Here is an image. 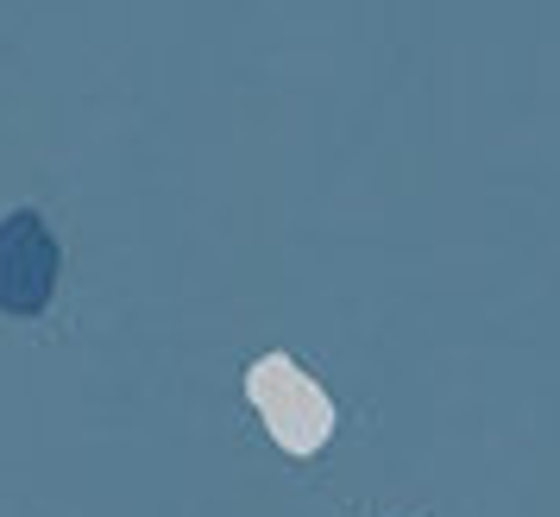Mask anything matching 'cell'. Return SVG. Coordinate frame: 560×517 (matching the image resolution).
Instances as JSON below:
<instances>
[{
    "label": "cell",
    "mask_w": 560,
    "mask_h": 517,
    "mask_svg": "<svg viewBox=\"0 0 560 517\" xmlns=\"http://www.w3.org/2000/svg\"><path fill=\"white\" fill-rule=\"evenodd\" d=\"M246 398H253V411L265 416V429H271V441H278L283 455H315V448L334 436V398L315 386L290 354L253 360Z\"/></svg>",
    "instance_id": "6da1fadb"
},
{
    "label": "cell",
    "mask_w": 560,
    "mask_h": 517,
    "mask_svg": "<svg viewBox=\"0 0 560 517\" xmlns=\"http://www.w3.org/2000/svg\"><path fill=\"white\" fill-rule=\"evenodd\" d=\"M57 290V240L45 215H7L0 221V310L7 315H38Z\"/></svg>",
    "instance_id": "7a4b0ae2"
}]
</instances>
